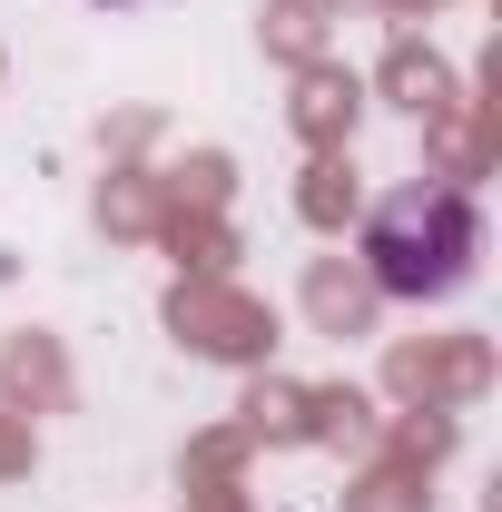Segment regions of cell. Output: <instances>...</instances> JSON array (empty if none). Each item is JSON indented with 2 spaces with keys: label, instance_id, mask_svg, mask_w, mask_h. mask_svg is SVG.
I'll use <instances>...</instances> for the list:
<instances>
[{
  "label": "cell",
  "instance_id": "cell-1",
  "mask_svg": "<svg viewBox=\"0 0 502 512\" xmlns=\"http://www.w3.org/2000/svg\"><path fill=\"white\" fill-rule=\"evenodd\" d=\"M483 266V207L453 188V178H414L365 217V276H375L394 306H443L463 296Z\"/></svg>",
  "mask_w": 502,
  "mask_h": 512
}]
</instances>
